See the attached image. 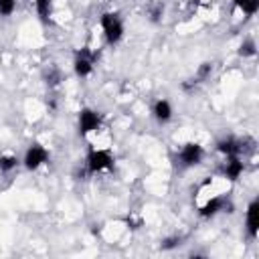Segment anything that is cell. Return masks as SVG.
Here are the masks:
<instances>
[{
	"label": "cell",
	"mask_w": 259,
	"mask_h": 259,
	"mask_svg": "<svg viewBox=\"0 0 259 259\" xmlns=\"http://www.w3.org/2000/svg\"><path fill=\"white\" fill-rule=\"evenodd\" d=\"M99 22H101V30H103L107 45H117L123 36V22H121L119 14L117 12H103Z\"/></svg>",
	"instance_id": "obj_1"
},
{
	"label": "cell",
	"mask_w": 259,
	"mask_h": 259,
	"mask_svg": "<svg viewBox=\"0 0 259 259\" xmlns=\"http://www.w3.org/2000/svg\"><path fill=\"white\" fill-rule=\"evenodd\" d=\"M111 166H113V156L107 150H89V154H87V172L89 174L109 170Z\"/></svg>",
	"instance_id": "obj_2"
},
{
	"label": "cell",
	"mask_w": 259,
	"mask_h": 259,
	"mask_svg": "<svg viewBox=\"0 0 259 259\" xmlns=\"http://www.w3.org/2000/svg\"><path fill=\"white\" fill-rule=\"evenodd\" d=\"M202 156H204L202 146L196 144V142H188V144L182 146V150H180V154H178V160H180V164H182L184 168H190V166L200 164V162H202Z\"/></svg>",
	"instance_id": "obj_3"
},
{
	"label": "cell",
	"mask_w": 259,
	"mask_h": 259,
	"mask_svg": "<svg viewBox=\"0 0 259 259\" xmlns=\"http://www.w3.org/2000/svg\"><path fill=\"white\" fill-rule=\"evenodd\" d=\"M49 160V152H47V148L45 146H40V144H32V146H28V150L24 152V168L26 170H36V168H40L45 162Z\"/></svg>",
	"instance_id": "obj_4"
},
{
	"label": "cell",
	"mask_w": 259,
	"mask_h": 259,
	"mask_svg": "<svg viewBox=\"0 0 259 259\" xmlns=\"http://www.w3.org/2000/svg\"><path fill=\"white\" fill-rule=\"evenodd\" d=\"M93 63H95V53H91L87 47L75 53V61H73V69L77 77H87L93 71Z\"/></svg>",
	"instance_id": "obj_5"
},
{
	"label": "cell",
	"mask_w": 259,
	"mask_h": 259,
	"mask_svg": "<svg viewBox=\"0 0 259 259\" xmlns=\"http://www.w3.org/2000/svg\"><path fill=\"white\" fill-rule=\"evenodd\" d=\"M99 125H101V115L95 109L85 107V109L79 111V132H81V136H87V134L95 132Z\"/></svg>",
	"instance_id": "obj_6"
},
{
	"label": "cell",
	"mask_w": 259,
	"mask_h": 259,
	"mask_svg": "<svg viewBox=\"0 0 259 259\" xmlns=\"http://www.w3.org/2000/svg\"><path fill=\"white\" fill-rule=\"evenodd\" d=\"M217 150L221 152V154H225L227 158L229 156H243L245 154V140H237V138H223V140H219L217 142Z\"/></svg>",
	"instance_id": "obj_7"
},
{
	"label": "cell",
	"mask_w": 259,
	"mask_h": 259,
	"mask_svg": "<svg viewBox=\"0 0 259 259\" xmlns=\"http://www.w3.org/2000/svg\"><path fill=\"white\" fill-rule=\"evenodd\" d=\"M245 221H247V235H249V239H257V235H259V200L257 198H253L249 202Z\"/></svg>",
	"instance_id": "obj_8"
},
{
	"label": "cell",
	"mask_w": 259,
	"mask_h": 259,
	"mask_svg": "<svg viewBox=\"0 0 259 259\" xmlns=\"http://www.w3.org/2000/svg\"><path fill=\"white\" fill-rule=\"evenodd\" d=\"M227 208H231V204L227 202V198H223V196H212V198H208L202 206H200V217H204V219H210V217H214L217 212H221V210H227Z\"/></svg>",
	"instance_id": "obj_9"
},
{
	"label": "cell",
	"mask_w": 259,
	"mask_h": 259,
	"mask_svg": "<svg viewBox=\"0 0 259 259\" xmlns=\"http://www.w3.org/2000/svg\"><path fill=\"white\" fill-rule=\"evenodd\" d=\"M243 168H245V164H243V160L239 156H229L227 164H225V176L229 180H237L243 174Z\"/></svg>",
	"instance_id": "obj_10"
},
{
	"label": "cell",
	"mask_w": 259,
	"mask_h": 259,
	"mask_svg": "<svg viewBox=\"0 0 259 259\" xmlns=\"http://www.w3.org/2000/svg\"><path fill=\"white\" fill-rule=\"evenodd\" d=\"M152 113H154L156 121L166 123V121H170V117H172V105H170L166 99H158V101L154 103V107H152Z\"/></svg>",
	"instance_id": "obj_11"
},
{
	"label": "cell",
	"mask_w": 259,
	"mask_h": 259,
	"mask_svg": "<svg viewBox=\"0 0 259 259\" xmlns=\"http://www.w3.org/2000/svg\"><path fill=\"white\" fill-rule=\"evenodd\" d=\"M233 4L237 10H241L247 16H253L259 10V0H233Z\"/></svg>",
	"instance_id": "obj_12"
},
{
	"label": "cell",
	"mask_w": 259,
	"mask_h": 259,
	"mask_svg": "<svg viewBox=\"0 0 259 259\" xmlns=\"http://www.w3.org/2000/svg\"><path fill=\"white\" fill-rule=\"evenodd\" d=\"M34 4H36V12H38L40 20L47 22L49 14H51V0H34Z\"/></svg>",
	"instance_id": "obj_13"
},
{
	"label": "cell",
	"mask_w": 259,
	"mask_h": 259,
	"mask_svg": "<svg viewBox=\"0 0 259 259\" xmlns=\"http://www.w3.org/2000/svg\"><path fill=\"white\" fill-rule=\"evenodd\" d=\"M255 53H257V47H255V40H251V38H247L239 47V55L241 57H255Z\"/></svg>",
	"instance_id": "obj_14"
},
{
	"label": "cell",
	"mask_w": 259,
	"mask_h": 259,
	"mask_svg": "<svg viewBox=\"0 0 259 259\" xmlns=\"http://www.w3.org/2000/svg\"><path fill=\"white\" fill-rule=\"evenodd\" d=\"M16 164H18L16 156H2L0 158V172H10L12 168H16Z\"/></svg>",
	"instance_id": "obj_15"
},
{
	"label": "cell",
	"mask_w": 259,
	"mask_h": 259,
	"mask_svg": "<svg viewBox=\"0 0 259 259\" xmlns=\"http://www.w3.org/2000/svg\"><path fill=\"white\" fill-rule=\"evenodd\" d=\"M16 10V0H0V16H10Z\"/></svg>",
	"instance_id": "obj_16"
},
{
	"label": "cell",
	"mask_w": 259,
	"mask_h": 259,
	"mask_svg": "<svg viewBox=\"0 0 259 259\" xmlns=\"http://www.w3.org/2000/svg\"><path fill=\"white\" fill-rule=\"evenodd\" d=\"M176 245H180V239H178V237H170V239H166V241L162 243V249H172V247H176Z\"/></svg>",
	"instance_id": "obj_17"
},
{
	"label": "cell",
	"mask_w": 259,
	"mask_h": 259,
	"mask_svg": "<svg viewBox=\"0 0 259 259\" xmlns=\"http://www.w3.org/2000/svg\"><path fill=\"white\" fill-rule=\"evenodd\" d=\"M162 12H164V6H162V4H158V6L154 8V12H152V20H154V22H158Z\"/></svg>",
	"instance_id": "obj_18"
}]
</instances>
